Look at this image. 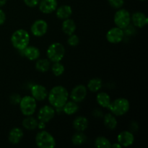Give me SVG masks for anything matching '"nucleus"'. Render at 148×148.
<instances>
[{
    "instance_id": "nucleus-1",
    "label": "nucleus",
    "mask_w": 148,
    "mask_h": 148,
    "mask_svg": "<svg viewBox=\"0 0 148 148\" xmlns=\"http://www.w3.org/2000/svg\"><path fill=\"white\" fill-rule=\"evenodd\" d=\"M47 98L52 107L54 108H62L68 101L69 92L64 87L57 85L51 90Z\"/></svg>"
},
{
    "instance_id": "nucleus-2",
    "label": "nucleus",
    "mask_w": 148,
    "mask_h": 148,
    "mask_svg": "<svg viewBox=\"0 0 148 148\" xmlns=\"http://www.w3.org/2000/svg\"><path fill=\"white\" fill-rule=\"evenodd\" d=\"M30 40V34L24 29L15 30L11 36V43L13 47L19 51L24 50L29 45Z\"/></svg>"
},
{
    "instance_id": "nucleus-3",
    "label": "nucleus",
    "mask_w": 148,
    "mask_h": 148,
    "mask_svg": "<svg viewBox=\"0 0 148 148\" xmlns=\"http://www.w3.org/2000/svg\"><path fill=\"white\" fill-rule=\"evenodd\" d=\"M108 108L114 116H121L128 112L130 108V103L126 98H119L111 101Z\"/></svg>"
},
{
    "instance_id": "nucleus-4",
    "label": "nucleus",
    "mask_w": 148,
    "mask_h": 148,
    "mask_svg": "<svg viewBox=\"0 0 148 148\" xmlns=\"http://www.w3.org/2000/svg\"><path fill=\"white\" fill-rule=\"evenodd\" d=\"M65 54V48L59 42L51 43L46 51V56L50 62H59L63 59Z\"/></svg>"
},
{
    "instance_id": "nucleus-5",
    "label": "nucleus",
    "mask_w": 148,
    "mask_h": 148,
    "mask_svg": "<svg viewBox=\"0 0 148 148\" xmlns=\"http://www.w3.org/2000/svg\"><path fill=\"white\" fill-rule=\"evenodd\" d=\"M36 144L39 148H53L56 146V140L51 134L42 130L36 134Z\"/></svg>"
},
{
    "instance_id": "nucleus-6",
    "label": "nucleus",
    "mask_w": 148,
    "mask_h": 148,
    "mask_svg": "<svg viewBox=\"0 0 148 148\" xmlns=\"http://www.w3.org/2000/svg\"><path fill=\"white\" fill-rule=\"evenodd\" d=\"M19 105L22 114L25 116H33L37 108V102L31 95L23 97Z\"/></svg>"
},
{
    "instance_id": "nucleus-7",
    "label": "nucleus",
    "mask_w": 148,
    "mask_h": 148,
    "mask_svg": "<svg viewBox=\"0 0 148 148\" xmlns=\"http://www.w3.org/2000/svg\"><path fill=\"white\" fill-rule=\"evenodd\" d=\"M114 21L116 27L124 29L131 23V14L125 9L120 8L114 14Z\"/></svg>"
},
{
    "instance_id": "nucleus-8",
    "label": "nucleus",
    "mask_w": 148,
    "mask_h": 148,
    "mask_svg": "<svg viewBox=\"0 0 148 148\" xmlns=\"http://www.w3.org/2000/svg\"><path fill=\"white\" fill-rule=\"evenodd\" d=\"M56 110L51 106L46 105L39 109L38 113V121H43L44 123H48L51 121L55 116Z\"/></svg>"
},
{
    "instance_id": "nucleus-9",
    "label": "nucleus",
    "mask_w": 148,
    "mask_h": 148,
    "mask_svg": "<svg viewBox=\"0 0 148 148\" xmlns=\"http://www.w3.org/2000/svg\"><path fill=\"white\" fill-rule=\"evenodd\" d=\"M48 31V23L42 19L36 20L30 27V32L36 37H42Z\"/></svg>"
},
{
    "instance_id": "nucleus-10",
    "label": "nucleus",
    "mask_w": 148,
    "mask_h": 148,
    "mask_svg": "<svg viewBox=\"0 0 148 148\" xmlns=\"http://www.w3.org/2000/svg\"><path fill=\"white\" fill-rule=\"evenodd\" d=\"M124 33L123 29L114 27L110 29L106 33V39L109 43L116 44L122 41L124 38Z\"/></svg>"
},
{
    "instance_id": "nucleus-11",
    "label": "nucleus",
    "mask_w": 148,
    "mask_h": 148,
    "mask_svg": "<svg viewBox=\"0 0 148 148\" xmlns=\"http://www.w3.org/2000/svg\"><path fill=\"white\" fill-rule=\"evenodd\" d=\"M87 88L83 85H78L72 90L70 93V98L76 103H80L86 98Z\"/></svg>"
},
{
    "instance_id": "nucleus-12",
    "label": "nucleus",
    "mask_w": 148,
    "mask_h": 148,
    "mask_svg": "<svg viewBox=\"0 0 148 148\" xmlns=\"http://www.w3.org/2000/svg\"><path fill=\"white\" fill-rule=\"evenodd\" d=\"M30 92H31V96L36 101H44L48 97V94H49L46 88H45L43 85H38V84H36L31 87Z\"/></svg>"
},
{
    "instance_id": "nucleus-13",
    "label": "nucleus",
    "mask_w": 148,
    "mask_h": 148,
    "mask_svg": "<svg viewBox=\"0 0 148 148\" xmlns=\"http://www.w3.org/2000/svg\"><path fill=\"white\" fill-rule=\"evenodd\" d=\"M38 5L40 11L43 14H50L56 11L58 2L57 0H40Z\"/></svg>"
},
{
    "instance_id": "nucleus-14",
    "label": "nucleus",
    "mask_w": 148,
    "mask_h": 148,
    "mask_svg": "<svg viewBox=\"0 0 148 148\" xmlns=\"http://www.w3.org/2000/svg\"><path fill=\"white\" fill-rule=\"evenodd\" d=\"M134 142V137L130 131H123L118 134L117 143L121 145V147H130L132 145Z\"/></svg>"
},
{
    "instance_id": "nucleus-15",
    "label": "nucleus",
    "mask_w": 148,
    "mask_h": 148,
    "mask_svg": "<svg viewBox=\"0 0 148 148\" xmlns=\"http://www.w3.org/2000/svg\"><path fill=\"white\" fill-rule=\"evenodd\" d=\"M131 20L134 27L142 28L146 26L148 23V19L145 13L141 12H136L132 15Z\"/></svg>"
},
{
    "instance_id": "nucleus-16",
    "label": "nucleus",
    "mask_w": 148,
    "mask_h": 148,
    "mask_svg": "<svg viewBox=\"0 0 148 148\" xmlns=\"http://www.w3.org/2000/svg\"><path fill=\"white\" fill-rule=\"evenodd\" d=\"M23 51V55L30 61H36L38 59L40 56V52L38 48L33 46H27L24 50L21 51Z\"/></svg>"
},
{
    "instance_id": "nucleus-17",
    "label": "nucleus",
    "mask_w": 148,
    "mask_h": 148,
    "mask_svg": "<svg viewBox=\"0 0 148 148\" xmlns=\"http://www.w3.org/2000/svg\"><path fill=\"white\" fill-rule=\"evenodd\" d=\"M24 136L23 131L19 127H14L10 130L9 133L8 140L12 145H17L20 143Z\"/></svg>"
},
{
    "instance_id": "nucleus-18",
    "label": "nucleus",
    "mask_w": 148,
    "mask_h": 148,
    "mask_svg": "<svg viewBox=\"0 0 148 148\" xmlns=\"http://www.w3.org/2000/svg\"><path fill=\"white\" fill-rule=\"evenodd\" d=\"M56 15L60 20H66L69 18L72 14V9L69 5H62L56 8Z\"/></svg>"
},
{
    "instance_id": "nucleus-19",
    "label": "nucleus",
    "mask_w": 148,
    "mask_h": 148,
    "mask_svg": "<svg viewBox=\"0 0 148 148\" xmlns=\"http://www.w3.org/2000/svg\"><path fill=\"white\" fill-rule=\"evenodd\" d=\"M88 119L85 116H77L73 121V127L77 132H83L88 127Z\"/></svg>"
},
{
    "instance_id": "nucleus-20",
    "label": "nucleus",
    "mask_w": 148,
    "mask_h": 148,
    "mask_svg": "<svg viewBox=\"0 0 148 148\" xmlns=\"http://www.w3.org/2000/svg\"><path fill=\"white\" fill-rule=\"evenodd\" d=\"M62 30L66 36H70L73 34L76 30V24L75 21L69 18L64 20L62 24Z\"/></svg>"
},
{
    "instance_id": "nucleus-21",
    "label": "nucleus",
    "mask_w": 148,
    "mask_h": 148,
    "mask_svg": "<svg viewBox=\"0 0 148 148\" xmlns=\"http://www.w3.org/2000/svg\"><path fill=\"white\" fill-rule=\"evenodd\" d=\"M103 123L105 127L110 130H115L118 124V121L112 113H107L105 114L103 117Z\"/></svg>"
},
{
    "instance_id": "nucleus-22",
    "label": "nucleus",
    "mask_w": 148,
    "mask_h": 148,
    "mask_svg": "<svg viewBox=\"0 0 148 148\" xmlns=\"http://www.w3.org/2000/svg\"><path fill=\"white\" fill-rule=\"evenodd\" d=\"M96 101L98 105L102 108H108L111 102V97L107 92H100L96 96Z\"/></svg>"
},
{
    "instance_id": "nucleus-23",
    "label": "nucleus",
    "mask_w": 148,
    "mask_h": 148,
    "mask_svg": "<svg viewBox=\"0 0 148 148\" xmlns=\"http://www.w3.org/2000/svg\"><path fill=\"white\" fill-rule=\"evenodd\" d=\"M79 110V106L77 103L73 101H67L66 103L62 107V111L66 115H73L75 113H77Z\"/></svg>"
},
{
    "instance_id": "nucleus-24",
    "label": "nucleus",
    "mask_w": 148,
    "mask_h": 148,
    "mask_svg": "<svg viewBox=\"0 0 148 148\" xmlns=\"http://www.w3.org/2000/svg\"><path fill=\"white\" fill-rule=\"evenodd\" d=\"M38 124V121L36 119V118L33 117L32 116H26L23 119L22 124H23V127L25 130L31 131V130H34L37 128Z\"/></svg>"
},
{
    "instance_id": "nucleus-25",
    "label": "nucleus",
    "mask_w": 148,
    "mask_h": 148,
    "mask_svg": "<svg viewBox=\"0 0 148 148\" xmlns=\"http://www.w3.org/2000/svg\"><path fill=\"white\" fill-rule=\"evenodd\" d=\"M51 62L48 59H37L36 62V69L38 72L44 73L50 69Z\"/></svg>"
},
{
    "instance_id": "nucleus-26",
    "label": "nucleus",
    "mask_w": 148,
    "mask_h": 148,
    "mask_svg": "<svg viewBox=\"0 0 148 148\" xmlns=\"http://www.w3.org/2000/svg\"><path fill=\"white\" fill-rule=\"evenodd\" d=\"M103 87V82L100 78H92L88 82V89L92 92H97Z\"/></svg>"
},
{
    "instance_id": "nucleus-27",
    "label": "nucleus",
    "mask_w": 148,
    "mask_h": 148,
    "mask_svg": "<svg viewBox=\"0 0 148 148\" xmlns=\"http://www.w3.org/2000/svg\"><path fill=\"white\" fill-rule=\"evenodd\" d=\"M87 137L82 132H77L72 137V142L75 145H81L86 143Z\"/></svg>"
},
{
    "instance_id": "nucleus-28",
    "label": "nucleus",
    "mask_w": 148,
    "mask_h": 148,
    "mask_svg": "<svg viewBox=\"0 0 148 148\" xmlns=\"http://www.w3.org/2000/svg\"><path fill=\"white\" fill-rule=\"evenodd\" d=\"M111 143L109 140L103 136H99L95 140V147L99 148H111Z\"/></svg>"
},
{
    "instance_id": "nucleus-29",
    "label": "nucleus",
    "mask_w": 148,
    "mask_h": 148,
    "mask_svg": "<svg viewBox=\"0 0 148 148\" xmlns=\"http://www.w3.org/2000/svg\"><path fill=\"white\" fill-rule=\"evenodd\" d=\"M64 65L62 63H60V62H53V65L51 66V71L52 73L55 76H61L62 75H63V73L64 72Z\"/></svg>"
},
{
    "instance_id": "nucleus-30",
    "label": "nucleus",
    "mask_w": 148,
    "mask_h": 148,
    "mask_svg": "<svg viewBox=\"0 0 148 148\" xmlns=\"http://www.w3.org/2000/svg\"><path fill=\"white\" fill-rule=\"evenodd\" d=\"M67 43L69 44V46H72V47H75V46H78V44L79 43V38L77 35L73 34L69 36V38L67 39Z\"/></svg>"
},
{
    "instance_id": "nucleus-31",
    "label": "nucleus",
    "mask_w": 148,
    "mask_h": 148,
    "mask_svg": "<svg viewBox=\"0 0 148 148\" xmlns=\"http://www.w3.org/2000/svg\"><path fill=\"white\" fill-rule=\"evenodd\" d=\"M110 5L115 9H120L123 7L124 4V0H108Z\"/></svg>"
},
{
    "instance_id": "nucleus-32",
    "label": "nucleus",
    "mask_w": 148,
    "mask_h": 148,
    "mask_svg": "<svg viewBox=\"0 0 148 148\" xmlns=\"http://www.w3.org/2000/svg\"><path fill=\"white\" fill-rule=\"evenodd\" d=\"M21 96L17 93H13L10 95V103L13 105H17L20 103V101H21Z\"/></svg>"
},
{
    "instance_id": "nucleus-33",
    "label": "nucleus",
    "mask_w": 148,
    "mask_h": 148,
    "mask_svg": "<svg viewBox=\"0 0 148 148\" xmlns=\"http://www.w3.org/2000/svg\"><path fill=\"white\" fill-rule=\"evenodd\" d=\"M40 0H23L25 5L29 7H35L38 4Z\"/></svg>"
},
{
    "instance_id": "nucleus-34",
    "label": "nucleus",
    "mask_w": 148,
    "mask_h": 148,
    "mask_svg": "<svg viewBox=\"0 0 148 148\" xmlns=\"http://www.w3.org/2000/svg\"><path fill=\"white\" fill-rule=\"evenodd\" d=\"M6 21V14L2 10L0 9V25L4 24Z\"/></svg>"
},
{
    "instance_id": "nucleus-35",
    "label": "nucleus",
    "mask_w": 148,
    "mask_h": 148,
    "mask_svg": "<svg viewBox=\"0 0 148 148\" xmlns=\"http://www.w3.org/2000/svg\"><path fill=\"white\" fill-rule=\"evenodd\" d=\"M138 130V124L137 122H132L130 124V132H136Z\"/></svg>"
},
{
    "instance_id": "nucleus-36",
    "label": "nucleus",
    "mask_w": 148,
    "mask_h": 148,
    "mask_svg": "<svg viewBox=\"0 0 148 148\" xmlns=\"http://www.w3.org/2000/svg\"><path fill=\"white\" fill-rule=\"evenodd\" d=\"M37 127L39 129V130H44L45 127H46V123L43 122V121H39L38 124V127Z\"/></svg>"
},
{
    "instance_id": "nucleus-37",
    "label": "nucleus",
    "mask_w": 148,
    "mask_h": 148,
    "mask_svg": "<svg viewBox=\"0 0 148 148\" xmlns=\"http://www.w3.org/2000/svg\"><path fill=\"white\" fill-rule=\"evenodd\" d=\"M111 147H117V148H121L122 147L121 146V145L118 143H116L114 144L111 145Z\"/></svg>"
},
{
    "instance_id": "nucleus-38",
    "label": "nucleus",
    "mask_w": 148,
    "mask_h": 148,
    "mask_svg": "<svg viewBox=\"0 0 148 148\" xmlns=\"http://www.w3.org/2000/svg\"><path fill=\"white\" fill-rule=\"evenodd\" d=\"M7 0H0V7L5 5V4L7 3Z\"/></svg>"
},
{
    "instance_id": "nucleus-39",
    "label": "nucleus",
    "mask_w": 148,
    "mask_h": 148,
    "mask_svg": "<svg viewBox=\"0 0 148 148\" xmlns=\"http://www.w3.org/2000/svg\"><path fill=\"white\" fill-rule=\"evenodd\" d=\"M140 1H146V0H140Z\"/></svg>"
}]
</instances>
